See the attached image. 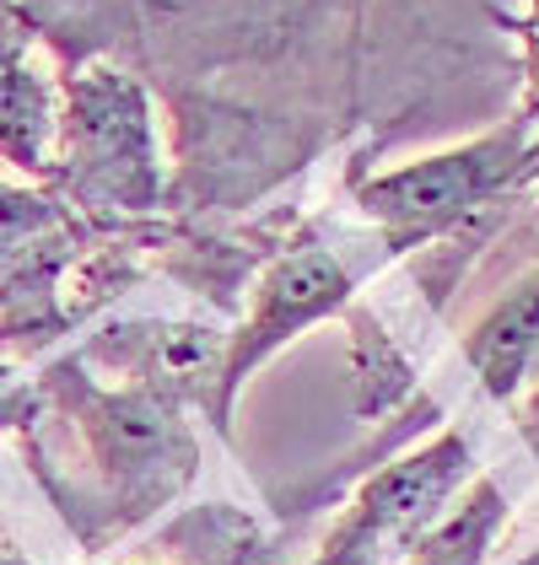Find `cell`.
<instances>
[{
    "mask_svg": "<svg viewBox=\"0 0 539 565\" xmlns=\"http://www.w3.org/2000/svg\"><path fill=\"white\" fill-rule=\"evenodd\" d=\"M346 297H351V269L340 264L335 248H324V243H303V248H292L286 259L275 264V269L265 275V286H260V297H254V312H249L243 334L232 340L222 372H216V398H211L216 426H226L222 420L226 398L237 393L243 372L260 366V361L270 355V345H286L303 323H314V318H324V312H335Z\"/></svg>",
    "mask_w": 539,
    "mask_h": 565,
    "instance_id": "obj_3",
    "label": "cell"
},
{
    "mask_svg": "<svg viewBox=\"0 0 539 565\" xmlns=\"http://www.w3.org/2000/svg\"><path fill=\"white\" fill-rule=\"evenodd\" d=\"M0 565H22V561H11V555H6V539H0Z\"/></svg>",
    "mask_w": 539,
    "mask_h": 565,
    "instance_id": "obj_8",
    "label": "cell"
},
{
    "mask_svg": "<svg viewBox=\"0 0 539 565\" xmlns=\"http://www.w3.org/2000/svg\"><path fill=\"white\" fill-rule=\"evenodd\" d=\"M44 221H49L44 200H33V194H0V248H17V237H28Z\"/></svg>",
    "mask_w": 539,
    "mask_h": 565,
    "instance_id": "obj_7",
    "label": "cell"
},
{
    "mask_svg": "<svg viewBox=\"0 0 539 565\" xmlns=\"http://www.w3.org/2000/svg\"><path fill=\"white\" fill-rule=\"evenodd\" d=\"M49 135H54V103L49 87L22 65V44L0 28V157L22 168H44Z\"/></svg>",
    "mask_w": 539,
    "mask_h": 565,
    "instance_id": "obj_4",
    "label": "cell"
},
{
    "mask_svg": "<svg viewBox=\"0 0 539 565\" xmlns=\"http://www.w3.org/2000/svg\"><path fill=\"white\" fill-rule=\"evenodd\" d=\"M507 522V501L496 484H475V495L453 512L448 522H437L426 539H415V565H486V550Z\"/></svg>",
    "mask_w": 539,
    "mask_h": 565,
    "instance_id": "obj_6",
    "label": "cell"
},
{
    "mask_svg": "<svg viewBox=\"0 0 539 565\" xmlns=\"http://www.w3.org/2000/svg\"><path fill=\"white\" fill-rule=\"evenodd\" d=\"M512 173H518V135H492V140L464 146V151L426 157L415 168L372 178L361 189V205H367L372 221H383L389 243L404 248V243L437 237L453 221L480 211Z\"/></svg>",
    "mask_w": 539,
    "mask_h": 565,
    "instance_id": "obj_2",
    "label": "cell"
},
{
    "mask_svg": "<svg viewBox=\"0 0 539 565\" xmlns=\"http://www.w3.org/2000/svg\"><path fill=\"white\" fill-rule=\"evenodd\" d=\"M65 189L87 205L146 211L157 200L151 108L119 71H87L65 103Z\"/></svg>",
    "mask_w": 539,
    "mask_h": 565,
    "instance_id": "obj_1",
    "label": "cell"
},
{
    "mask_svg": "<svg viewBox=\"0 0 539 565\" xmlns=\"http://www.w3.org/2000/svg\"><path fill=\"white\" fill-rule=\"evenodd\" d=\"M535 340H539V275H529V280L480 323V334L469 340V361H475V372L486 377V388L492 393L518 388Z\"/></svg>",
    "mask_w": 539,
    "mask_h": 565,
    "instance_id": "obj_5",
    "label": "cell"
}]
</instances>
